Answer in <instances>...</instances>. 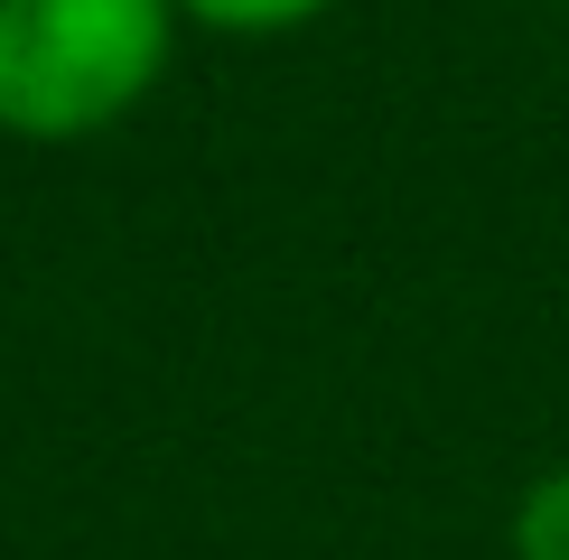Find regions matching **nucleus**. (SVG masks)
<instances>
[{"mask_svg":"<svg viewBox=\"0 0 569 560\" xmlns=\"http://www.w3.org/2000/svg\"><path fill=\"white\" fill-rule=\"evenodd\" d=\"M178 0H0V140L76 150L122 131L178 66Z\"/></svg>","mask_w":569,"mask_h":560,"instance_id":"f257e3e1","label":"nucleus"},{"mask_svg":"<svg viewBox=\"0 0 569 560\" xmlns=\"http://www.w3.org/2000/svg\"><path fill=\"white\" fill-rule=\"evenodd\" d=\"M505 542H513V560H569V458L541 467L523 496H513Z\"/></svg>","mask_w":569,"mask_h":560,"instance_id":"f03ea898","label":"nucleus"},{"mask_svg":"<svg viewBox=\"0 0 569 560\" xmlns=\"http://www.w3.org/2000/svg\"><path fill=\"white\" fill-rule=\"evenodd\" d=\"M337 0H178L187 29H216V38H280V29H308L327 19Z\"/></svg>","mask_w":569,"mask_h":560,"instance_id":"7ed1b4c3","label":"nucleus"},{"mask_svg":"<svg viewBox=\"0 0 569 560\" xmlns=\"http://www.w3.org/2000/svg\"><path fill=\"white\" fill-rule=\"evenodd\" d=\"M560 10H569V0H560Z\"/></svg>","mask_w":569,"mask_h":560,"instance_id":"20e7f679","label":"nucleus"}]
</instances>
